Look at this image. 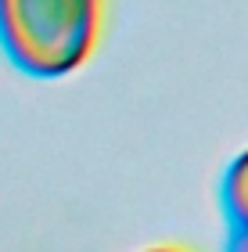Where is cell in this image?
Here are the masks:
<instances>
[{
    "label": "cell",
    "mask_w": 248,
    "mask_h": 252,
    "mask_svg": "<svg viewBox=\"0 0 248 252\" xmlns=\"http://www.w3.org/2000/svg\"><path fill=\"white\" fill-rule=\"evenodd\" d=\"M223 213L230 223L227 252H248V152L234 158L223 177Z\"/></svg>",
    "instance_id": "obj_2"
},
{
    "label": "cell",
    "mask_w": 248,
    "mask_h": 252,
    "mask_svg": "<svg viewBox=\"0 0 248 252\" xmlns=\"http://www.w3.org/2000/svg\"><path fill=\"white\" fill-rule=\"evenodd\" d=\"M151 252H176V249H151Z\"/></svg>",
    "instance_id": "obj_3"
},
{
    "label": "cell",
    "mask_w": 248,
    "mask_h": 252,
    "mask_svg": "<svg viewBox=\"0 0 248 252\" xmlns=\"http://www.w3.org/2000/svg\"><path fill=\"white\" fill-rule=\"evenodd\" d=\"M101 0H0V43L29 76H65L97 40Z\"/></svg>",
    "instance_id": "obj_1"
}]
</instances>
